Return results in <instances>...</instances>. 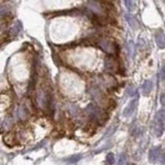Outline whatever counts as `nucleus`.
Returning <instances> with one entry per match:
<instances>
[{
	"label": "nucleus",
	"mask_w": 165,
	"mask_h": 165,
	"mask_svg": "<svg viewBox=\"0 0 165 165\" xmlns=\"http://www.w3.org/2000/svg\"><path fill=\"white\" fill-rule=\"evenodd\" d=\"M164 132V111L161 109L157 112L155 119V133L157 136H162Z\"/></svg>",
	"instance_id": "obj_1"
},
{
	"label": "nucleus",
	"mask_w": 165,
	"mask_h": 165,
	"mask_svg": "<svg viewBox=\"0 0 165 165\" xmlns=\"http://www.w3.org/2000/svg\"><path fill=\"white\" fill-rule=\"evenodd\" d=\"M137 106V100H132V101H130V103L126 106V108L124 109L123 112V115L125 116V117H130L131 115L133 114L134 111H135Z\"/></svg>",
	"instance_id": "obj_2"
},
{
	"label": "nucleus",
	"mask_w": 165,
	"mask_h": 165,
	"mask_svg": "<svg viewBox=\"0 0 165 165\" xmlns=\"http://www.w3.org/2000/svg\"><path fill=\"white\" fill-rule=\"evenodd\" d=\"M159 150L160 148H153L151 151L149 153V161L151 162V163H156L159 158Z\"/></svg>",
	"instance_id": "obj_3"
},
{
	"label": "nucleus",
	"mask_w": 165,
	"mask_h": 165,
	"mask_svg": "<svg viewBox=\"0 0 165 165\" xmlns=\"http://www.w3.org/2000/svg\"><path fill=\"white\" fill-rule=\"evenodd\" d=\"M156 44L160 49H163L164 45H165V39H164V35L163 33L160 32V33H157L156 34Z\"/></svg>",
	"instance_id": "obj_4"
},
{
	"label": "nucleus",
	"mask_w": 165,
	"mask_h": 165,
	"mask_svg": "<svg viewBox=\"0 0 165 165\" xmlns=\"http://www.w3.org/2000/svg\"><path fill=\"white\" fill-rule=\"evenodd\" d=\"M126 21L128 22V24L130 25V27H132V28H137V25H138V23H137V21H136V19L134 18L133 16H131V15H129V14H126Z\"/></svg>",
	"instance_id": "obj_5"
},
{
	"label": "nucleus",
	"mask_w": 165,
	"mask_h": 165,
	"mask_svg": "<svg viewBox=\"0 0 165 165\" xmlns=\"http://www.w3.org/2000/svg\"><path fill=\"white\" fill-rule=\"evenodd\" d=\"M153 89V82L151 81H146L142 85V92L143 94H150Z\"/></svg>",
	"instance_id": "obj_6"
},
{
	"label": "nucleus",
	"mask_w": 165,
	"mask_h": 165,
	"mask_svg": "<svg viewBox=\"0 0 165 165\" xmlns=\"http://www.w3.org/2000/svg\"><path fill=\"white\" fill-rule=\"evenodd\" d=\"M115 162H116L115 155L112 154V153H108V154L106 155V163L108 165H114Z\"/></svg>",
	"instance_id": "obj_7"
},
{
	"label": "nucleus",
	"mask_w": 165,
	"mask_h": 165,
	"mask_svg": "<svg viewBox=\"0 0 165 165\" xmlns=\"http://www.w3.org/2000/svg\"><path fill=\"white\" fill-rule=\"evenodd\" d=\"M125 6H126L129 11H133L134 10V4L132 2V0H124Z\"/></svg>",
	"instance_id": "obj_8"
},
{
	"label": "nucleus",
	"mask_w": 165,
	"mask_h": 165,
	"mask_svg": "<svg viewBox=\"0 0 165 165\" xmlns=\"http://www.w3.org/2000/svg\"><path fill=\"white\" fill-rule=\"evenodd\" d=\"M125 157V155H123V154H122L121 155V158H120V164H119V165H122V164H123V158Z\"/></svg>",
	"instance_id": "obj_9"
},
{
	"label": "nucleus",
	"mask_w": 165,
	"mask_h": 165,
	"mask_svg": "<svg viewBox=\"0 0 165 165\" xmlns=\"http://www.w3.org/2000/svg\"><path fill=\"white\" fill-rule=\"evenodd\" d=\"M126 165H136V164H134V163H128V164H126Z\"/></svg>",
	"instance_id": "obj_10"
}]
</instances>
